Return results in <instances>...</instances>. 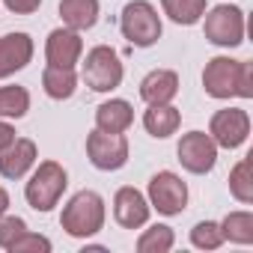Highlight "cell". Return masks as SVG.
Wrapping results in <instances>:
<instances>
[{"instance_id":"f546056e","label":"cell","mask_w":253,"mask_h":253,"mask_svg":"<svg viewBox=\"0 0 253 253\" xmlns=\"http://www.w3.org/2000/svg\"><path fill=\"white\" fill-rule=\"evenodd\" d=\"M6 209H9V194H6L3 188H0V217L6 214Z\"/></svg>"},{"instance_id":"8992f818","label":"cell","mask_w":253,"mask_h":253,"mask_svg":"<svg viewBox=\"0 0 253 253\" xmlns=\"http://www.w3.org/2000/svg\"><path fill=\"white\" fill-rule=\"evenodd\" d=\"M206 39L220 48H235L244 42V12L238 6H214L206 15Z\"/></svg>"},{"instance_id":"4316f807","label":"cell","mask_w":253,"mask_h":253,"mask_svg":"<svg viewBox=\"0 0 253 253\" xmlns=\"http://www.w3.org/2000/svg\"><path fill=\"white\" fill-rule=\"evenodd\" d=\"M27 232V223L21 217H0V247L9 250V244Z\"/></svg>"},{"instance_id":"7c38bea8","label":"cell","mask_w":253,"mask_h":253,"mask_svg":"<svg viewBox=\"0 0 253 253\" xmlns=\"http://www.w3.org/2000/svg\"><path fill=\"white\" fill-rule=\"evenodd\" d=\"M30 60H33V39L27 33L0 36V78L21 72Z\"/></svg>"},{"instance_id":"ffe728a7","label":"cell","mask_w":253,"mask_h":253,"mask_svg":"<svg viewBox=\"0 0 253 253\" xmlns=\"http://www.w3.org/2000/svg\"><path fill=\"white\" fill-rule=\"evenodd\" d=\"M164 12L176 21V24H197L206 15V0H161Z\"/></svg>"},{"instance_id":"9a60e30c","label":"cell","mask_w":253,"mask_h":253,"mask_svg":"<svg viewBox=\"0 0 253 253\" xmlns=\"http://www.w3.org/2000/svg\"><path fill=\"white\" fill-rule=\"evenodd\" d=\"M179 92V75L170 69H155L140 81V98L146 104H170Z\"/></svg>"},{"instance_id":"ac0fdd59","label":"cell","mask_w":253,"mask_h":253,"mask_svg":"<svg viewBox=\"0 0 253 253\" xmlns=\"http://www.w3.org/2000/svg\"><path fill=\"white\" fill-rule=\"evenodd\" d=\"M179 122H182V113L173 104H149V110L143 113V128L152 137H161V140L176 134Z\"/></svg>"},{"instance_id":"f1b7e54d","label":"cell","mask_w":253,"mask_h":253,"mask_svg":"<svg viewBox=\"0 0 253 253\" xmlns=\"http://www.w3.org/2000/svg\"><path fill=\"white\" fill-rule=\"evenodd\" d=\"M12 140H15V128H12V125H6V122H0V152H3Z\"/></svg>"},{"instance_id":"4fadbf2b","label":"cell","mask_w":253,"mask_h":253,"mask_svg":"<svg viewBox=\"0 0 253 253\" xmlns=\"http://www.w3.org/2000/svg\"><path fill=\"white\" fill-rule=\"evenodd\" d=\"M81 51H84V42L78 30H66V27L54 30L45 45L48 66H63V69H75V63L81 60Z\"/></svg>"},{"instance_id":"8fae6325","label":"cell","mask_w":253,"mask_h":253,"mask_svg":"<svg viewBox=\"0 0 253 253\" xmlns=\"http://www.w3.org/2000/svg\"><path fill=\"white\" fill-rule=\"evenodd\" d=\"M149 203L137 188H119L113 197V217L125 229H137L149 220Z\"/></svg>"},{"instance_id":"5bb4252c","label":"cell","mask_w":253,"mask_h":253,"mask_svg":"<svg viewBox=\"0 0 253 253\" xmlns=\"http://www.w3.org/2000/svg\"><path fill=\"white\" fill-rule=\"evenodd\" d=\"M36 164V143L27 137H15L0 152V176L3 179H21Z\"/></svg>"},{"instance_id":"30bf717a","label":"cell","mask_w":253,"mask_h":253,"mask_svg":"<svg viewBox=\"0 0 253 253\" xmlns=\"http://www.w3.org/2000/svg\"><path fill=\"white\" fill-rule=\"evenodd\" d=\"M149 203L167 217L179 214L185 209V203H188V188L176 173L164 170V173L152 176V182H149Z\"/></svg>"},{"instance_id":"83f0119b","label":"cell","mask_w":253,"mask_h":253,"mask_svg":"<svg viewBox=\"0 0 253 253\" xmlns=\"http://www.w3.org/2000/svg\"><path fill=\"white\" fill-rule=\"evenodd\" d=\"M3 3H6V9L15 12V15H30V12H36V9L42 6V0H3Z\"/></svg>"},{"instance_id":"44dd1931","label":"cell","mask_w":253,"mask_h":253,"mask_svg":"<svg viewBox=\"0 0 253 253\" xmlns=\"http://www.w3.org/2000/svg\"><path fill=\"white\" fill-rule=\"evenodd\" d=\"M220 232H223V238H229L235 244H250L253 241V214L250 211L226 214L223 223H220Z\"/></svg>"},{"instance_id":"6da1fadb","label":"cell","mask_w":253,"mask_h":253,"mask_svg":"<svg viewBox=\"0 0 253 253\" xmlns=\"http://www.w3.org/2000/svg\"><path fill=\"white\" fill-rule=\"evenodd\" d=\"M203 86L211 98H229V95L253 98V66L244 60L214 57L203 72Z\"/></svg>"},{"instance_id":"603a6c76","label":"cell","mask_w":253,"mask_h":253,"mask_svg":"<svg viewBox=\"0 0 253 253\" xmlns=\"http://www.w3.org/2000/svg\"><path fill=\"white\" fill-rule=\"evenodd\" d=\"M30 110V92L24 86H0V116L21 119Z\"/></svg>"},{"instance_id":"9c48e42d","label":"cell","mask_w":253,"mask_h":253,"mask_svg":"<svg viewBox=\"0 0 253 253\" xmlns=\"http://www.w3.org/2000/svg\"><path fill=\"white\" fill-rule=\"evenodd\" d=\"M179 161H182V167L188 170V173H197V176H203V173H209L211 167H214V161H217V143L209 137V134H203V131H191V134H185L182 140H179Z\"/></svg>"},{"instance_id":"d4e9b609","label":"cell","mask_w":253,"mask_h":253,"mask_svg":"<svg viewBox=\"0 0 253 253\" xmlns=\"http://www.w3.org/2000/svg\"><path fill=\"white\" fill-rule=\"evenodd\" d=\"M191 241H194V247H200V250H217V247L223 244L220 223H214V220L197 223V226L191 229Z\"/></svg>"},{"instance_id":"5b68a950","label":"cell","mask_w":253,"mask_h":253,"mask_svg":"<svg viewBox=\"0 0 253 253\" xmlns=\"http://www.w3.org/2000/svg\"><path fill=\"white\" fill-rule=\"evenodd\" d=\"M84 81L95 92H110L122 84V63L119 54L107 45H95L84 60Z\"/></svg>"},{"instance_id":"e0dca14e","label":"cell","mask_w":253,"mask_h":253,"mask_svg":"<svg viewBox=\"0 0 253 253\" xmlns=\"http://www.w3.org/2000/svg\"><path fill=\"white\" fill-rule=\"evenodd\" d=\"M60 15L69 30H89L98 21V0H60Z\"/></svg>"},{"instance_id":"7a4b0ae2","label":"cell","mask_w":253,"mask_h":253,"mask_svg":"<svg viewBox=\"0 0 253 253\" xmlns=\"http://www.w3.org/2000/svg\"><path fill=\"white\" fill-rule=\"evenodd\" d=\"M60 223H63V229H66L72 238H89V235H95V232L104 226V200H101L95 191H81V194H75V197L66 203Z\"/></svg>"},{"instance_id":"52a82bcc","label":"cell","mask_w":253,"mask_h":253,"mask_svg":"<svg viewBox=\"0 0 253 253\" xmlns=\"http://www.w3.org/2000/svg\"><path fill=\"white\" fill-rule=\"evenodd\" d=\"M250 134V116L241 110V107H226V110H217L211 116V125H209V137L223 146V149H238Z\"/></svg>"},{"instance_id":"7402d4cb","label":"cell","mask_w":253,"mask_h":253,"mask_svg":"<svg viewBox=\"0 0 253 253\" xmlns=\"http://www.w3.org/2000/svg\"><path fill=\"white\" fill-rule=\"evenodd\" d=\"M173 241H176L173 229L164 226V223H155V226H149V229L137 238V250H140V253H167V250L173 247Z\"/></svg>"},{"instance_id":"cb8c5ba5","label":"cell","mask_w":253,"mask_h":253,"mask_svg":"<svg viewBox=\"0 0 253 253\" xmlns=\"http://www.w3.org/2000/svg\"><path fill=\"white\" fill-rule=\"evenodd\" d=\"M229 191L238 203H253V182H250V161H238L229 173Z\"/></svg>"},{"instance_id":"ba28073f","label":"cell","mask_w":253,"mask_h":253,"mask_svg":"<svg viewBox=\"0 0 253 253\" xmlns=\"http://www.w3.org/2000/svg\"><path fill=\"white\" fill-rule=\"evenodd\" d=\"M86 155L92 167L98 170H119L128 161V140L122 134H107V131H92L86 137Z\"/></svg>"},{"instance_id":"484cf974","label":"cell","mask_w":253,"mask_h":253,"mask_svg":"<svg viewBox=\"0 0 253 253\" xmlns=\"http://www.w3.org/2000/svg\"><path fill=\"white\" fill-rule=\"evenodd\" d=\"M30 250H42V253H48L51 250V238H45V235H33V232H24V235H18L12 244H9V253H30Z\"/></svg>"},{"instance_id":"2e32d148","label":"cell","mask_w":253,"mask_h":253,"mask_svg":"<svg viewBox=\"0 0 253 253\" xmlns=\"http://www.w3.org/2000/svg\"><path fill=\"white\" fill-rule=\"evenodd\" d=\"M131 122H134V110H131V104L125 101V98H110V101L98 104V110H95L98 131H107V134L128 131Z\"/></svg>"},{"instance_id":"d6986e66","label":"cell","mask_w":253,"mask_h":253,"mask_svg":"<svg viewBox=\"0 0 253 253\" xmlns=\"http://www.w3.org/2000/svg\"><path fill=\"white\" fill-rule=\"evenodd\" d=\"M42 86L51 98L63 101V98H72L75 89H78V75L75 69H63V66H48L42 72Z\"/></svg>"},{"instance_id":"277c9868","label":"cell","mask_w":253,"mask_h":253,"mask_svg":"<svg viewBox=\"0 0 253 253\" xmlns=\"http://www.w3.org/2000/svg\"><path fill=\"white\" fill-rule=\"evenodd\" d=\"M119 30H122V36L128 39L131 45L149 48V45H155L161 39V18H158L152 3H146V0H134V3H128L122 9Z\"/></svg>"},{"instance_id":"3957f363","label":"cell","mask_w":253,"mask_h":253,"mask_svg":"<svg viewBox=\"0 0 253 253\" xmlns=\"http://www.w3.org/2000/svg\"><path fill=\"white\" fill-rule=\"evenodd\" d=\"M66 185H69L66 170H63L57 161H42L39 170L30 176V182H27V188H24V197H27V203H30L36 211H51V209L60 203Z\"/></svg>"}]
</instances>
